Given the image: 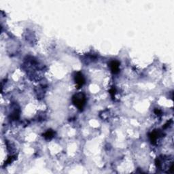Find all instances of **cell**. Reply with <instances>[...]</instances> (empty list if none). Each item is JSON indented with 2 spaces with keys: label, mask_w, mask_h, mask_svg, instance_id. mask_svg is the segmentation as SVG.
I'll return each instance as SVG.
<instances>
[{
  "label": "cell",
  "mask_w": 174,
  "mask_h": 174,
  "mask_svg": "<svg viewBox=\"0 0 174 174\" xmlns=\"http://www.w3.org/2000/svg\"><path fill=\"white\" fill-rule=\"evenodd\" d=\"M72 101L79 110H82L86 103V97L83 93H78L73 96Z\"/></svg>",
  "instance_id": "obj_1"
},
{
  "label": "cell",
  "mask_w": 174,
  "mask_h": 174,
  "mask_svg": "<svg viewBox=\"0 0 174 174\" xmlns=\"http://www.w3.org/2000/svg\"><path fill=\"white\" fill-rule=\"evenodd\" d=\"M74 80L76 82V86L78 88H81L85 83V79L83 74L81 72H77L74 76Z\"/></svg>",
  "instance_id": "obj_2"
},
{
  "label": "cell",
  "mask_w": 174,
  "mask_h": 174,
  "mask_svg": "<svg viewBox=\"0 0 174 174\" xmlns=\"http://www.w3.org/2000/svg\"><path fill=\"white\" fill-rule=\"evenodd\" d=\"M110 69L113 73H118L120 70V63L117 61H113L110 63Z\"/></svg>",
  "instance_id": "obj_3"
},
{
  "label": "cell",
  "mask_w": 174,
  "mask_h": 174,
  "mask_svg": "<svg viewBox=\"0 0 174 174\" xmlns=\"http://www.w3.org/2000/svg\"><path fill=\"white\" fill-rule=\"evenodd\" d=\"M54 134V132L53 131H52V130H48V131H47L44 134V137L45 139H51V138H53Z\"/></svg>",
  "instance_id": "obj_4"
},
{
  "label": "cell",
  "mask_w": 174,
  "mask_h": 174,
  "mask_svg": "<svg viewBox=\"0 0 174 174\" xmlns=\"http://www.w3.org/2000/svg\"><path fill=\"white\" fill-rule=\"evenodd\" d=\"M158 138V134L157 132L156 131H154L150 133V141L152 143H156V141L157 139Z\"/></svg>",
  "instance_id": "obj_5"
},
{
  "label": "cell",
  "mask_w": 174,
  "mask_h": 174,
  "mask_svg": "<svg viewBox=\"0 0 174 174\" xmlns=\"http://www.w3.org/2000/svg\"><path fill=\"white\" fill-rule=\"evenodd\" d=\"M115 92H116V90H115V89H114V88H112V89H110V95H111V96L113 98L114 97V95H115Z\"/></svg>",
  "instance_id": "obj_6"
},
{
  "label": "cell",
  "mask_w": 174,
  "mask_h": 174,
  "mask_svg": "<svg viewBox=\"0 0 174 174\" xmlns=\"http://www.w3.org/2000/svg\"><path fill=\"white\" fill-rule=\"evenodd\" d=\"M155 112L156 113V114H157V115H159L160 114H161V112L159 110H158V109H156Z\"/></svg>",
  "instance_id": "obj_7"
}]
</instances>
